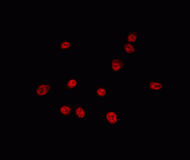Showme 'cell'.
I'll use <instances>...</instances> for the list:
<instances>
[{
    "instance_id": "cell-1",
    "label": "cell",
    "mask_w": 190,
    "mask_h": 160,
    "mask_svg": "<svg viewBox=\"0 0 190 160\" xmlns=\"http://www.w3.org/2000/svg\"><path fill=\"white\" fill-rule=\"evenodd\" d=\"M73 103H70L66 101L59 103L56 107L57 111L59 114L64 119H70L73 116Z\"/></svg>"
},
{
    "instance_id": "cell-2",
    "label": "cell",
    "mask_w": 190,
    "mask_h": 160,
    "mask_svg": "<svg viewBox=\"0 0 190 160\" xmlns=\"http://www.w3.org/2000/svg\"><path fill=\"white\" fill-rule=\"evenodd\" d=\"M51 92V84L48 82H38L35 87V95L38 98H44L49 95Z\"/></svg>"
},
{
    "instance_id": "cell-3",
    "label": "cell",
    "mask_w": 190,
    "mask_h": 160,
    "mask_svg": "<svg viewBox=\"0 0 190 160\" xmlns=\"http://www.w3.org/2000/svg\"><path fill=\"white\" fill-rule=\"evenodd\" d=\"M119 117L118 113L115 110H106L103 114V121L110 126H117L119 124Z\"/></svg>"
},
{
    "instance_id": "cell-4",
    "label": "cell",
    "mask_w": 190,
    "mask_h": 160,
    "mask_svg": "<svg viewBox=\"0 0 190 160\" xmlns=\"http://www.w3.org/2000/svg\"><path fill=\"white\" fill-rule=\"evenodd\" d=\"M73 116L77 120V121L82 122L85 124L88 121L86 108L79 104L73 103Z\"/></svg>"
},
{
    "instance_id": "cell-5",
    "label": "cell",
    "mask_w": 190,
    "mask_h": 160,
    "mask_svg": "<svg viewBox=\"0 0 190 160\" xmlns=\"http://www.w3.org/2000/svg\"><path fill=\"white\" fill-rule=\"evenodd\" d=\"M125 59L118 56H113L110 60V72L115 74L120 72L125 68Z\"/></svg>"
},
{
    "instance_id": "cell-6",
    "label": "cell",
    "mask_w": 190,
    "mask_h": 160,
    "mask_svg": "<svg viewBox=\"0 0 190 160\" xmlns=\"http://www.w3.org/2000/svg\"><path fill=\"white\" fill-rule=\"evenodd\" d=\"M147 88L150 91L156 93L164 89V83L159 80L151 79L147 82Z\"/></svg>"
},
{
    "instance_id": "cell-7",
    "label": "cell",
    "mask_w": 190,
    "mask_h": 160,
    "mask_svg": "<svg viewBox=\"0 0 190 160\" xmlns=\"http://www.w3.org/2000/svg\"><path fill=\"white\" fill-rule=\"evenodd\" d=\"M93 94L98 98L105 100L108 94L107 87L102 84H95Z\"/></svg>"
},
{
    "instance_id": "cell-8",
    "label": "cell",
    "mask_w": 190,
    "mask_h": 160,
    "mask_svg": "<svg viewBox=\"0 0 190 160\" xmlns=\"http://www.w3.org/2000/svg\"><path fill=\"white\" fill-rule=\"evenodd\" d=\"M63 88L66 92H71L73 89L77 88V78L75 77H68L66 79Z\"/></svg>"
},
{
    "instance_id": "cell-9",
    "label": "cell",
    "mask_w": 190,
    "mask_h": 160,
    "mask_svg": "<svg viewBox=\"0 0 190 160\" xmlns=\"http://www.w3.org/2000/svg\"><path fill=\"white\" fill-rule=\"evenodd\" d=\"M140 34L137 30L131 29L126 33L124 42H127L137 44Z\"/></svg>"
},
{
    "instance_id": "cell-10",
    "label": "cell",
    "mask_w": 190,
    "mask_h": 160,
    "mask_svg": "<svg viewBox=\"0 0 190 160\" xmlns=\"http://www.w3.org/2000/svg\"><path fill=\"white\" fill-rule=\"evenodd\" d=\"M58 41V49L61 51H70L72 46V40L68 38L65 39L59 40Z\"/></svg>"
},
{
    "instance_id": "cell-11",
    "label": "cell",
    "mask_w": 190,
    "mask_h": 160,
    "mask_svg": "<svg viewBox=\"0 0 190 160\" xmlns=\"http://www.w3.org/2000/svg\"><path fill=\"white\" fill-rule=\"evenodd\" d=\"M136 45L130 43L124 42L122 45V50L125 54L135 53Z\"/></svg>"
}]
</instances>
